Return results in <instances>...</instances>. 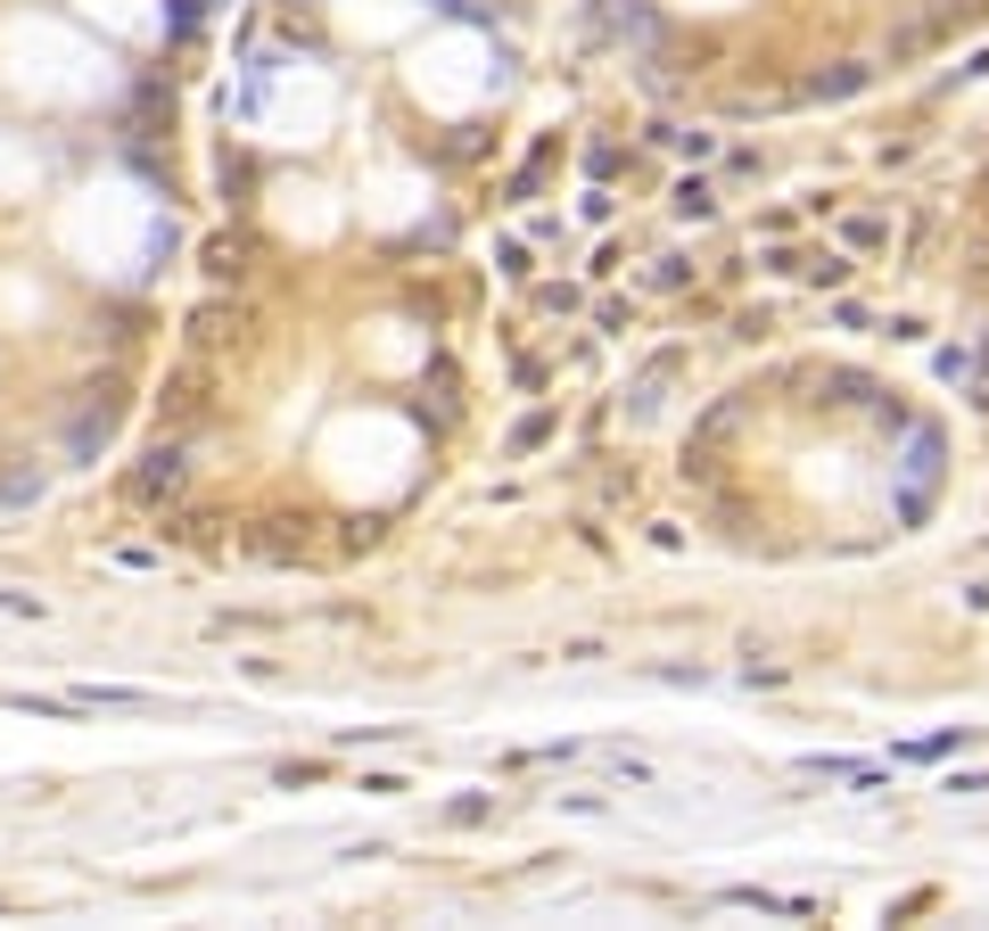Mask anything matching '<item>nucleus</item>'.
I'll use <instances>...</instances> for the list:
<instances>
[{"mask_svg":"<svg viewBox=\"0 0 989 931\" xmlns=\"http://www.w3.org/2000/svg\"><path fill=\"white\" fill-rule=\"evenodd\" d=\"M940 462H949V437H940L932 421H907V454H898V479H907V495H898V520H907V528H924V511H932Z\"/></svg>","mask_w":989,"mask_h":931,"instance_id":"f257e3e1","label":"nucleus"},{"mask_svg":"<svg viewBox=\"0 0 989 931\" xmlns=\"http://www.w3.org/2000/svg\"><path fill=\"white\" fill-rule=\"evenodd\" d=\"M182 479H190V454L182 446H157L149 462L132 470V504H166V495H182Z\"/></svg>","mask_w":989,"mask_h":931,"instance_id":"f03ea898","label":"nucleus"},{"mask_svg":"<svg viewBox=\"0 0 989 931\" xmlns=\"http://www.w3.org/2000/svg\"><path fill=\"white\" fill-rule=\"evenodd\" d=\"M676 363H685V347H660L643 372H635V388H627V421H652L660 412V388L676 379Z\"/></svg>","mask_w":989,"mask_h":931,"instance_id":"7ed1b4c3","label":"nucleus"},{"mask_svg":"<svg viewBox=\"0 0 989 931\" xmlns=\"http://www.w3.org/2000/svg\"><path fill=\"white\" fill-rule=\"evenodd\" d=\"M108 437H116V396H99V404H83V412H75V428H67V446H75L83 462H92V454L108 446Z\"/></svg>","mask_w":989,"mask_h":931,"instance_id":"20e7f679","label":"nucleus"},{"mask_svg":"<svg viewBox=\"0 0 989 931\" xmlns=\"http://www.w3.org/2000/svg\"><path fill=\"white\" fill-rule=\"evenodd\" d=\"M67 701H75V709H157V692H132V685H75Z\"/></svg>","mask_w":989,"mask_h":931,"instance_id":"39448f33","label":"nucleus"},{"mask_svg":"<svg viewBox=\"0 0 989 931\" xmlns=\"http://www.w3.org/2000/svg\"><path fill=\"white\" fill-rule=\"evenodd\" d=\"M668 206H676V215H685V223H710V215H717V190L701 182V173H685V182L668 190Z\"/></svg>","mask_w":989,"mask_h":931,"instance_id":"423d86ee","label":"nucleus"},{"mask_svg":"<svg viewBox=\"0 0 989 931\" xmlns=\"http://www.w3.org/2000/svg\"><path fill=\"white\" fill-rule=\"evenodd\" d=\"M652 141H660V149H676V157H692V166L717 149V132H685V124H652Z\"/></svg>","mask_w":989,"mask_h":931,"instance_id":"0eeeda50","label":"nucleus"},{"mask_svg":"<svg viewBox=\"0 0 989 931\" xmlns=\"http://www.w3.org/2000/svg\"><path fill=\"white\" fill-rule=\"evenodd\" d=\"M866 83H875V66H833V75H817L808 92L817 99H849V92H866Z\"/></svg>","mask_w":989,"mask_h":931,"instance_id":"6e6552de","label":"nucleus"},{"mask_svg":"<svg viewBox=\"0 0 989 931\" xmlns=\"http://www.w3.org/2000/svg\"><path fill=\"white\" fill-rule=\"evenodd\" d=\"M25 504H41V470H9L0 479V511H25Z\"/></svg>","mask_w":989,"mask_h":931,"instance_id":"1a4fd4ad","label":"nucleus"},{"mask_svg":"<svg viewBox=\"0 0 989 931\" xmlns=\"http://www.w3.org/2000/svg\"><path fill=\"white\" fill-rule=\"evenodd\" d=\"M166 412H173V421H190V412H206V379H198V372H190V379H173Z\"/></svg>","mask_w":989,"mask_h":931,"instance_id":"9d476101","label":"nucleus"},{"mask_svg":"<svg viewBox=\"0 0 989 931\" xmlns=\"http://www.w3.org/2000/svg\"><path fill=\"white\" fill-rule=\"evenodd\" d=\"M973 372H981V354H973V347H940V379H949V388H965Z\"/></svg>","mask_w":989,"mask_h":931,"instance_id":"9b49d317","label":"nucleus"},{"mask_svg":"<svg viewBox=\"0 0 989 931\" xmlns=\"http://www.w3.org/2000/svg\"><path fill=\"white\" fill-rule=\"evenodd\" d=\"M486 817H495V800H486V791H470V800H454V808H446L454 833H470V824H486Z\"/></svg>","mask_w":989,"mask_h":931,"instance_id":"f8f14e48","label":"nucleus"},{"mask_svg":"<svg viewBox=\"0 0 989 931\" xmlns=\"http://www.w3.org/2000/svg\"><path fill=\"white\" fill-rule=\"evenodd\" d=\"M544 437H553V412H528V421L511 428V454H536Z\"/></svg>","mask_w":989,"mask_h":931,"instance_id":"ddd939ff","label":"nucleus"},{"mask_svg":"<svg viewBox=\"0 0 989 931\" xmlns=\"http://www.w3.org/2000/svg\"><path fill=\"white\" fill-rule=\"evenodd\" d=\"M0 618H50L41 594H17V585H0Z\"/></svg>","mask_w":989,"mask_h":931,"instance_id":"4468645a","label":"nucleus"},{"mask_svg":"<svg viewBox=\"0 0 989 931\" xmlns=\"http://www.w3.org/2000/svg\"><path fill=\"white\" fill-rule=\"evenodd\" d=\"M800 273L817 280V289H841V280H849V264H841V256H800Z\"/></svg>","mask_w":989,"mask_h":931,"instance_id":"2eb2a0df","label":"nucleus"},{"mask_svg":"<svg viewBox=\"0 0 989 931\" xmlns=\"http://www.w3.org/2000/svg\"><path fill=\"white\" fill-rule=\"evenodd\" d=\"M206 273H215V280H240V247H231V240H206Z\"/></svg>","mask_w":989,"mask_h":931,"instance_id":"dca6fc26","label":"nucleus"},{"mask_svg":"<svg viewBox=\"0 0 989 931\" xmlns=\"http://www.w3.org/2000/svg\"><path fill=\"white\" fill-rule=\"evenodd\" d=\"M841 240H849V247H882V223H875V215H849V223H841Z\"/></svg>","mask_w":989,"mask_h":931,"instance_id":"f3484780","label":"nucleus"},{"mask_svg":"<svg viewBox=\"0 0 989 931\" xmlns=\"http://www.w3.org/2000/svg\"><path fill=\"white\" fill-rule=\"evenodd\" d=\"M685 280H692L685 256H660V264H652V289H685Z\"/></svg>","mask_w":989,"mask_h":931,"instance_id":"a211bd4d","label":"nucleus"},{"mask_svg":"<svg viewBox=\"0 0 989 931\" xmlns=\"http://www.w3.org/2000/svg\"><path fill=\"white\" fill-rule=\"evenodd\" d=\"M824 388H833V404H858V396H875V388H866L858 372H833V379H824Z\"/></svg>","mask_w":989,"mask_h":931,"instance_id":"6ab92c4d","label":"nucleus"},{"mask_svg":"<svg viewBox=\"0 0 989 931\" xmlns=\"http://www.w3.org/2000/svg\"><path fill=\"white\" fill-rule=\"evenodd\" d=\"M190 338H198V347H215V338H224V305H206V314L190 322Z\"/></svg>","mask_w":989,"mask_h":931,"instance_id":"aec40b11","label":"nucleus"}]
</instances>
